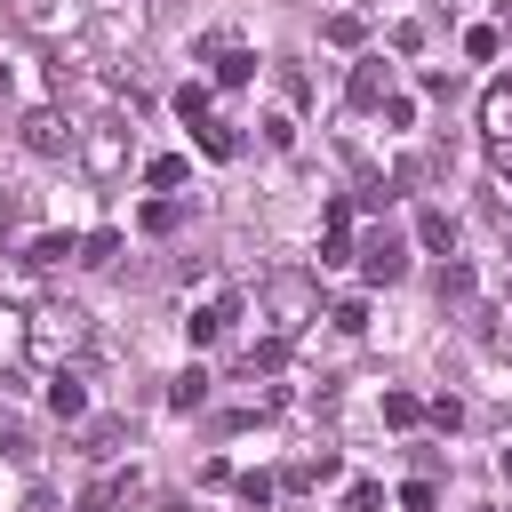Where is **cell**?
Here are the masks:
<instances>
[{"instance_id":"cell-21","label":"cell","mask_w":512,"mask_h":512,"mask_svg":"<svg viewBox=\"0 0 512 512\" xmlns=\"http://www.w3.org/2000/svg\"><path fill=\"white\" fill-rule=\"evenodd\" d=\"M208 400V368H184L176 384H168V408H200Z\"/></svg>"},{"instance_id":"cell-6","label":"cell","mask_w":512,"mask_h":512,"mask_svg":"<svg viewBox=\"0 0 512 512\" xmlns=\"http://www.w3.org/2000/svg\"><path fill=\"white\" fill-rule=\"evenodd\" d=\"M200 64H216V88H248L256 80V48H240V32H224V24L200 40Z\"/></svg>"},{"instance_id":"cell-32","label":"cell","mask_w":512,"mask_h":512,"mask_svg":"<svg viewBox=\"0 0 512 512\" xmlns=\"http://www.w3.org/2000/svg\"><path fill=\"white\" fill-rule=\"evenodd\" d=\"M376 504H384L376 480H352V488H344V512H376Z\"/></svg>"},{"instance_id":"cell-20","label":"cell","mask_w":512,"mask_h":512,"mask_svg":"<svg viewBox=\"0 0 512 512\" xmlns=\"http://www.w3.org/2000/svg\"><path fill=\"white\" fill-rule=\"evenodd\" d=\"M184 176H192V160H184V152H160V160L144 168V184H152V192H176Z\"/></svg>"},{"instance_id":"cell-15","label":"cell","mask_w":512,"mask_h":512,"mask_svg":"<svg viewBox=\"0 0 512 512\" xmlns=\"http://www.w3.org/2000/svg\"><path fill=\"white\" fill-rule=\"evenodd\" d=\"M192 144H200L208 160H240V128H232L224 112H216V120H200V128H192Z\"/></svg>"},{"instance_id":"cell-19","label":"cell","mask_w":512,"mask_h":512,"mask_svg":"<svg viewBox=\"0 0 512 512\" xmlns=\"http://www.w3.org/2000/svg\"><path fill=\"white\" fill-rule=\"evenodd\" d=\"M320 32H328L336 48H360V40H368V16H360V8H336V16L320 24Z\"/></svg>"},{"instance_id":"cell-30","label":"cell","mask_w":512,"mask_h":512,"mask_svg":"<svg viewBox=\"0 0 512 512\" xmlns=\"http://www.w3.org/2000/svg\"><path fill=\"white\" fill-rule=\"evenodd\" d=\"M328 320H336V328H344V336H360V328H368V304H360V296H344V304H336V312H328Z\"/></svg>"},{"instance_id":"cell-10","label":"cell","mask_w":512,"mask_h":512,"mask_svg":"<svg viewBox=\"0 0 512 512\" xmlns=\"http://www.w3.org/2000/svg\"><path fill=\"white\" fill-rule=\"evenodd\" d=\"M136 488H144L136 472H96V480L80 488V504H72V512H128V504H136Z\"/></svg>"},{"instance_id":"cell-28","label":"cell","mask_w":512,"mask_h":512,"mask_svg":"<svg viewBox=\"0 0 512 512\" xmlns=\"http://www.w3.org/2000/svg\"><path fill=\"white\" fill-rule=\"evenodd\" d=\"M264 144L288 152V144H296V112H264Z\"/></svg>"},{"instance_id":"cell-25","label":"cell","mask_w":512,"mask_h":512,"mask_svg":"<svg viewBox=\"0 0 512 512\" xmlns=\"http://www.w3.org/2000/svg\"><path fill=\"white\" fill-rule=\"evenodd\" d=\"M136 224H144V232H176V224H184V208H176V200H144V216H136Z\"/></svg>"},{"instance_id":"cell-24","label":"cell","mask_w":512,"mask_h":512,"mask_svg":"<svg viewBox=\"0 0 512 512\" xmlns=\"http://www.w3.org/2000/svg\"><path fill=\"white\" fill-rule=\"evenodd\" d=\"M232 488H240V504H248V512H256V504H272V496H280V480H272V472H240V480H232Z\"/></svg>"},{"instance_id":"cell-34","label":"cell","mask_w":512,"mask_h":512,"mask_svg":"<svg viewBox=\"0 0 512 512\" xmlns=\"http://www.w3.org/2000/svg\"><path fill=\"white\" fill-rule=\"evenodd\" d=\"M496 472H504V480H512V448H504V456H496Z\"/></svg>"},{"instance_id":"cell-33","label":"cell","mask_w":512,"mask_h":512,"mask_svg":"<svg viewBox=\"0 0 512 512\" xmlns=\"http://www.w3.org/2000/svg\"><path fill=\"white\" fill-rule=\"evenodd\" d=\"M280 96H288V104H312V80H304L296 64H280Z\"/></svg>"},{"instance_id":"cell-14","label":"cell","mask_w":512,"mask_h":512,"mask_svg":"<svg viewBox=\"0 0 512 512\" xmlns=\"http://www.w3.org/2000/svg\"><path fill=\"white\" fill-rule=\"evenodd\" d=\"M344 464H336V448H320V456H288V472H280V488H320V480H336Z\"/></svg>"},{"instance_id":"cell-9","label":"cell","mask_w":512,"mask_h":512,"mask_svg":"<svg viewBox=\"0 0 512 512\" xmlns=\"http://www.w3.org/2000/svg\"><path fill=\"white\" fill-rule=\"evenodd\" d=\"M384 96H392V64H384V56H360L352 80H344V104H352V112H384Z\"/></svg>"},{"instance_id":"cell-17","label":"cell","mask_w":512,"mask_h":512,"mask_svg":"<svg viewBox=\"0 0 512 512\" xmlns=\"http://www.w3.org/2000/svg\"><path fill=\"white\" fill-rule=\"evenodd\" d=\"M176 120H184V128L216 120V96H208V80H184V88H176Z\"/></svg>"},{"instance_id":"cell-26","label":"cell","mask_w":512,"mask_h":512,"mask_svg":"<svg viewBox=\"0 0 512 512\" xmlns=\"http://www.w3.org/2000/svg\"><path fill=\"white\" fill-rule=\"evenodd\" d=\"M424 416H432L440 432H456V424H464V400H456V392H432V400H424Z\"/></svg>"},{"instance_id":"cell-23","label":"cell","mask_w":512,"mask_h":512,"mask_svg":"<svg viewBox=\"0 0 512 512\" xmlns=\"http://www.w3.org/2000/svg\"><path fill=\"white\" fill-rule=\"evenodd\" d=\"M384 424H400V432L424 424V400H416V392H384Z\"/></svg>"},{"instance_id":"cell-16","label":"cell","mask_w":512,"mask_h":512,"mask_svg":"<svg viewBox=\"0 0 512 512\" xmlns=\"http://www.w3.org/2000/svg\"><path fill=\"white\" fill-rule=\"evenodd\" d=\"M416 240H424L432 256H456V216H448V208H416Z\"/></svg>"},{"instance_id":"cell-18","label":"cell","mask_w":512,"mask_h":512,"mask_svg":"<svg viewBox=\"0 0 512 512\" xmlns=\"http://www.w3.org/2000/svg\"><path fill=\"white\" fill-rule=\"evenodd\" d=\"M24 256H32V264H40V272H56V264H64V256H80V240H72V232H40V240H32V248H24Z\"/></svg>"},{"instance_id":"cell-12","label":"cell","mask_w":512,"mask_h":512,"mask_svg":"<svg viewBox=\"0 0 512 512\" xmlns=\"http://www.w3.org/2000/svg\"><path fill=\"white\" fill-rule=\"evenodd\" d=\"M0 304H24V312L40 304V264L32 256H8L0 264Z\"/></svg>"},{"instance_id":"cell-7","label":"cell","mask_w":512,"mask_h":512,"mask_svg":"<svg viewBox=\"0 0 512 512\" xmlns=\"http://www.w3.org/2000/svg\"><path fill=\"white\" fill-rule=\"evenodd\" d=\"M240 312H248V296H240V288H216V296H200V304L184 312V336H192V344H216V336H232Z\"/></svg>"},{"instance_id":"cell-4","label":"cell","mask_w":512,"mask_h":512,"mask_svg":"<svg viewBox=\"0 0 512 512\" xmlns=\"http://www.w3.org/2000/svg\"><path fill=\"white\" fill-rule=\"evenodd\" d=\"M72 160H80L96 184H112V176L128 168V120H88L80 144H72Z\"/></svg>"},{"instance_id":"cell-11","label":"cell","mask_w":512,"mask_h":512,"mask_svg":"<svg viewBox=\"0 0 512 512\" xmlns=\"http://www.w3.org/2000/svg\"><path fill=\"white\" fill-rule=\"evenodd\" d=\"M320 264H352V200H328L320 208Z\"/></svg>"},{"instance_id":"cell-13","label":"cell","mask_w":512,"mask_h":512,"mask_svg":"<svg viewBox=\"0 0 512 512\" xmlns=\"http://www.w3.org/2000/svg\"><path fill=\"white\" fill-rule=\"evenodd\" d=\"M48 408H56L64 424L88 416V384H80V368H56V376H48Z\"/></svg>"},{"instance_id":"cell-1","label":"cell","mask_w":512,"mask_h":512,"mask_svg":"<svg viewBox=\"0 0 512 512\" xmlns=\"http://www.w3.org/2000/svg\"><path fill=\"white\" fill-rule=\"evenodd\" d=\"M88 344H96V320H88L72 296H40V304L24 312V360H32L40 376L80 368V360H88Z\"/></svg>"},{"instance_id":"cell-3","label":"cell","mask_w":512,"mask_h":512,"mask_svg":"<svg viewBox=\"0 0 512 512\" xmlns=\"http://www.w3.org/2000/svg\"><path fill=\"white\" fill-rule=\"evenodd\" d=\"M16 144H24L32 160H64V152L80 144V128H72V112H64V104H32V112L16 120Z\"/></svg>"},{"instance_id":"cell-2","label":"cell","mask_w":512,"mask_h":512,"mask_svg":"<svg viewBox=\"0 0 512 512\" xmlns=\"http://www.w3.org/2000/svg\"><path fill=\"white\" fill-rule=\"evenodd\" d=\"M256 320H264V344H272V352H288V344L320 320V288H312L304 272H280V280H264V288H256Z\"/></svg>"},{"instance_id":"cell-8","label":"cell","mask_w":512,"mask_h":512,"mask_svg":"<svg viewBox=\"0 0 512 512\" xmlns=\"http://www.w3.org/2000/svg\"><path fill=\"white\" fill-rule=\"evenodd\" d=\"M352 256H360V272H368V280H376V288H392V280H408V248H400V240H392V232H384V224H368V232H360V248H352Z\"/></svg>"},{"instance_id":"cell-31","label":"cell","mask_w":512,"mask_h":512,"mask_svg":"<svg viewBox=\"0 0 512 512\" xmlns=\"http://www.w3.org/2000/svg\"><path fill=\"white\" fill-rule=\"evenodd\" d=\"M432 504H440L432 480H408V488H400V512H432Z\"/></svg>"},{"instance_id":"cell-35","label":"cell","mask_w":512,"mask_h":512,"mask_svg":"<svg viewBox=\"0 0 512 512\" xmlns=\"http://www.w3.org/2000/svg\"><path fill=\"white\" fill-rule=\"evenodd\" d=\"M0 232H8V200H0Z\"/></svg>"},{"instance_id":"cell-22","label":"cell","mask_w":512,"mask_h":512,"mask_svg":"<svg viewBox=\"0 0 512 512\" xmlns=\"http://www.w3.org/2000/svg\"><path fill=\"white\" fill-rule=\"evenodd\" d=\"M120 440H128L120 416H96V424H88V456H120Z\"/></svg>"},{"instance_id":"cell-29","label":"cell","mask_w":512,"mask_h":512,"mask_svg":"<svg viewBox=\"0 0 512 512\" xmlns=\"http://www.w3.org/2000/svg\"><path fill=\"white\" fill-rule=\"evenodd\" d=\"M112 256H120V232H88L80 240V264H112Z\"/></svg>"},{"instance_id":"cell-5","label":"cell","mask_w":512,"mask_h":512,"mask_svg":"<svg viewBox=\"0 0 512 512\" xmlns=\"http://www.w3.org/2000/svg\"><path fill=\"white\" fill-rule=\"evenodd\" d=\"M480 144L496 168H512V80H488L480 88Z\"/></svg>"},{"instance_id":"cell-27","label":"cell","mask_w":512,"mask_h":512,"mask_svg":"<svg viewBox=\"0 0 512 512\" xmlns=\"http://www.w3.org/2000/svg\"><path fill=\"white\" fill-rule=\"evenodd\" d=\"M496 48H504V32H496V24H472V32H464V56H480V64H488Z\"/></svg>"}]
</instances>
